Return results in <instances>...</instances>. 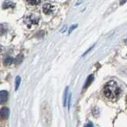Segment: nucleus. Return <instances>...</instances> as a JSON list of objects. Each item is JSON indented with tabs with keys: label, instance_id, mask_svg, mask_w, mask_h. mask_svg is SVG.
Listing matches in <instances>:
<instances>
[{
	"label": "nucleus",
	"instance_id": "nucleus-5",
	"mask_svg": "<svg viewBox=\"0 0 127 127\" xmlns=\"http://www.w3.org/2000/svg\"><path fill=\"white\" fill-rule=\"evenodd\" d=\"M93 80H94V76H93V75H90V76L87 77V80H86V82H85V85L84 87V89H87L89 86L91 85V84L92 83Z\"/></svg>",
	"mask_w": 127,
	"mask_h": 127
},
{
	"label": "nucleus",
	"instance_id": "nucleus-8",
	"mask_svg": "<svg viewBox=\"0 0 127 127\" xmlns=\"http://www.w3.org/2000/svg\"><path fill=\"white\" fill-rule=\"evenodd\" d=\"M68 87L65 88L64 94V106H67V97H68Z\"/></svg>",
	"mask_w": 127,
	"mask_h": 127
},
{
	"label": "nucleus",
	"instance_id": "nucleus-7",
	"mask_svg": "<svg viewBox=\"0 0 127 127\" xmlns=\"http://www.w3.org/2000/svg\"><path fill=\"white\" fill-rule=\"evenodd\" d=\"M26 2L29 3V5H32V6H37V5L40 4L41 0H26Z\"/></svg>",
	"mask_w": 127,
	"mask_h": 127
},
{
	"label": "nucleus",
	"instance_id": "nucleus-13",
	"mask_svg": "<svg viewBox=\"0 0 127 127\" xmlns=\"http://www.w3.org/2000/svg\"><path fill=\"white\" fill-rule=\"evenodd\" d=\"M83 1L84 0H78V1L76 2V6H79V5H80L82 2H83Z\"/></svg>",
	"mask_w": 127,
	"mask_h": 127
},
{
	"label": "nucleus",
	"instance_id": "nucleus-6",
	"mask_svg": "<svg viewBox=\"0 0 127 127\" xmlns=\"http://www.w3.org/2000/svg\"><path fill=\"white\" fill-rule=\"evenodd\" d=\"M3 9H6V8H8V7H14V3H12L11 2L8 1V0H6V2H4L3 3Z\"/></svg>",
	"mask_w": 127,
	"mask_h": 127
},
{
	"label": "nucleus",
	"instance_id": "nucleus-2",
	"mask_svg": "<svg viewBox=\"0 0 127 127\" xmlns=\"http://www.w3.org/2000/svg\"><path fill=\"white\" fill-rule=\"evenodd\" d=\"M9 114H10V110L7 107H2L0 111V115H1V118L2 119H6L9 117Z\"/></svg>",
	"mask_w": 127,
	"mask_h": 127
},
{
	"label": "nucleus",
	"instance_id": "nucleus-1",
	"mask_svg": "<svg viewBox=\"0 0 127 127\" xmlns=\"http://www.w3.org/2000/svg\"><path fill=\"white\" fill-rule=\"evenodd\" d=\"M121 94V88L115 81H110L103 87V95L106 99L115 101Z\"/></svg>",
	"mask_w": 127,
	"mask_h": 127
},
{
	"label": "nucleus",
	"instance_id": "nucleus-10",
	"mask_svg": "<svg viewBox=\"0 0 127 127\" xmlns=\"http://www.w3.org/2000/svg\"><path fill=\"white\" fill-rule=\"evenodd\" d=\"M13 58L12 57H6V59L5 60V64H8V65H10V64H11L13 63Z\"/></svg>",
	"mask_w": 127,
	"mask_h": 127
},
{
	"label": "nucleus",
	"instance_id": "nucleus-18",
	"mask_svg": "<svg viewBox=\"0 0 127 127\" xmlns=\"http://www.w3.org/2000/svg\"><path fill=\"white\" fill-rule=\"evenodd\" d=\"M126 103H127V97H126Z\"/></svg>",
	"mask_w": 127,
	"mask_h": 127
},
{
	"label": "nucleus",
	"instance_id": "nucleus-17",
	"mask_svg": "<svg viewBox=\"0 0 127 127\" xmlns=\"http://www.w3.org/2000/svg\"><path fill=\"white\" fill-rule=\"evenodd\" d=\"M126 1H127V0H123V1H122V2H120V4H121V5H122V4H124V3H125V2H126Z\"/></svg>",
	"mask_w": 127,
	"mask_h": 127
},
{
	"label": "nucleus",
	"instance_id": "nucleus-11",
	"mask_svg": "<svg viewBox=\"0 0 127 127\" xmlns=\"http://www.w3.org/2000/svg\"><path fill=\"white\" fill-rule=\"evenodd\" d=\"M23 55H19V56H18V57L16 58L15 60V62L17 64H20L21 61H22V60H23Z\"/></svg>",
	"mask_w": 127,
	"mask_h": 127
},
{
	"label": "nucleus",
	"instance_id": "nucleus-3",
	"mask_svg": "<svg viewBox=\"0 0 127 127\" xmlns=\"http://www.w3.org/2000/svg\"><path fill=\"white\" fill-rule=\"evenodd\" d=\"M7 99H8V92L6 91H1L0 92V100H1V103L3 104L6 102Z\"/></svg>",
	"mask_w": 127,
	"mask_h": 127
},
{
	"label": "nucleus",
	"instance_id": "nucleus-9",
	"mask_svg": "<svg viewBox=\"0 0 127 127\" xmlns=\"http://www.w3.org/2000/svg\"><path fill=\"white\" fill-rule=\"evenodd\" d=\"M20 83H21V77L19 76H18L15 79V91H18V89L20 86Z\"/></svg>",
	"mask_w": 127,
	"mask_h": 127
},
{
	"label": "nucleus",
	"instance_id": "nucleus-14",
	"mask_svg": "<svg viewBox=\"0 0 127 127\" xmlns=\"http://www.w3.org/2000/svg\"><path fill=\"white\" fill-rule=\"evenodd\" d=\"M93 48V47H91V48H89V49H87V52H86V53H84V56H85V55H86V54H87V53H88V52H89V51H90V50H91V48Z\"/></svg>",
	"mask_w": 127,
	"mask_h": 127
},
{
	"label": "nucleus",
	"instance_id": "nucleus-12",
	"mask_svg": "<svg viewBox=\"0 0 127 127\" xmlns=\"http://www.w3.org/2000/svg\"><path fill=\"white\" fill-rule=\"evenodd\" d=\"M77 27V25H72V26H71V28L69 29V31H68V33H71L72 32V30H74L75 29H76Z\"/></svg>",
	"mask_w": 127,
	"mask_h": 127
},
{
	"label": "nucleus",
	"instance_id": "nucleus-16",
	"mask_svg": "<svg viewBox=\"0 0 127 127\" xmlns=\"http://www.w3.org/2000/svg\"><path fill=\"white\" fill-rule=\"evenodd\" d=\"M85 126H93V124H91V123H88V124L85 125Z\"/></svg>",
	"mask_w": 127,
	"mask_h": 127
},
{
	"label": "nucleus",
	"instance_id": "nucleus-15",
	"mask_svg": "<svg viewBox=\"0 0 127 127\" xmlns=\"http://www.w3.org/2000/svg\"><path fill=\"white\" fill-rule=\"evenodd\" d=\"M66 29H67V26H64V28H63V29H62L61 32H62V33H64V31L66 30Z\"/></svg>",
	"mask_w": 127,
	"mask_h": 127
},
{
	"label": "nucleus",
	"instance_id": "nucleus-4",
	"mask_svg": "<svg viewBox=\"0 0 127 127\" xmlns=\"http://www.w3.org/2000/svg\"><path fill=\"white\" fill-rule=\"evenodd\" d=\"M53 6H52L49 3H47L44 6H43V11L44 14H51L53 12Z\"/></svg>",
	"mask_w": 127,
	"mask_h": 127
}]
</instances>
